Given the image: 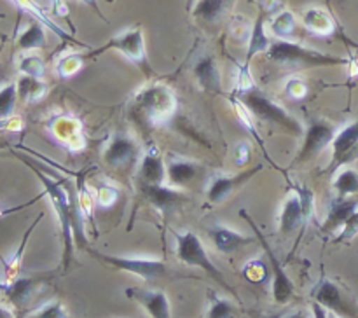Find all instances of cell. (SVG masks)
Returning a JSON list of instances; mask_svg holds the SVG:
<instances>
[{
	"label": "cell",
	"instance_id": "obj_1",
	"mask_svg": "<svg viewBox=\"0 0 358 318\" xmlns=\"http://www.w3.org/2000/svg\"><path fill=\"white\" fill-rule=\"evenodd\" d=\"M20 159L24 161L34 170L38 180L42 182L44 194L48 196L56 215H58L63 238V271H69L73 259V241H77L80 248L87 250V240L86 234H84V217L79 210V203L73 199L72 189L66 187L65 180H56V178L48 177L44 171L34 166V163L28 161L27 157L20 156Z\"/></svg>",
	"mask_w": 358,
	"mask_h": 318
},
{
	"label": "cell",
	"instance_id": "obj_2",
	"mask_svg": "<svg viewBox=\"0 0 358 318\" xmlns=\"http://www.w3.org/2000/svg\"><path fill=\"white\" fill-rule=\"evenodd\" d=\"M178 112V98L166 84H149L136 91L131 100V115L149 128H164Z\"/></svg>",
	"mask_w": 358,
	"mask_h": 318
},
{
	"label": "cell",
	"instance_id": "obj_3",
	"mask_svg": "<svg viewBox=\"0 0 358 318\" xmlns=\"http://www.w3.org/2000/svg\"><path fill=\"white\" fill-rule=\"evenodd\" d=\"M271 62L285 68H318V66H341L350 65V59L339 58V56L320 52L317 49L306 48L294 41H278L271 42L269 49L266 51Z\"/></svg>",
	"mask_w": 358,
	"mask_h": 318
},
{
	"label": "cell",
	"instance_id": "obj_4",
	"mask_svg": "<svg viewBox=\"0 0 358 318\" xmlns=\"http://www.w3.org/2000/svg\"><path fill=\"white\" fill-rule=\"evenodd\" d=\"M245 107L250 110V114L254 117H257L259 121L269 122L273 126H278L283 131L290 133L294 136H303L304 135V126L301 124V121L297 117H294L289 110L282 107V105L276 103L275 100L268 96L266 93H262L261 89H252L247 93L234 94Z\"/></svg>",
	"mask_w": 358,
	"mask_h": 318
},
{
	"label": "cell",
	"instance_id": "obj_5",
	"mask_svg": "<svg viewBox=\"0 0 358 318\" xmlns=\"http://www.w3.org/2000/svg\"><path fill=\"white\" fill-rule=\"evenodd\" d=\"M108 49H110V51H117L121 52L122 56H126V58H128L133 65L138 66L147 77H150L154 73L152 66H150V62H149V56H147L145 38H143V30L140 24L128 28V30H122L121 34L114 35L110 41L105 42L101 48L93 49V51H90L84 56H86V59H90V58H94V56L103 55V52L108 51Z\"/></svg>",
	"mask_w": 358,
	"mask_h": 318
},
{
	"label": "cell",
	"instance_id": "obj_6",
	"mask_svg": "<svg viewBox=\"0 0 358 318\" xmlns=\"http://www.w3.org/2000/svg\"><path fill=\"white\" fill-rule=\"evenodd\" d=\"M175 241H177V257L180 259L184 264L192 266V268H199L206 273L212 280H215L219 285H222L224 290L236 296V290L227 283L224 278L222 271L217 268L208 257V252L205 250V245L199 240V236L192 231H185V233H175ZM238 297V296H236Z\"/></svg>",
	"mask_w": 358,
	"mask_h": 318
},
{
	"label": "cell",
	"instance_id": "obj_7",
	"mask_svg": "<svg viewBox=\"0 0 358 318\" xmlns=\"http://www.w3.org/2000/svg\"><path fill=\"white\" fill-rule=\"evenodd\" d=\"M143 152L128 133L117 131L108 138L103 149V163L115 171H129L138 166Z\"/></svg>",
	"mask_w": 358,
	"mask_h": 318
},
{
	"label": "cell",
	"instance_id": "obj_8",
	"mask_svg": "<svg viewBox=\"0 0 358 318\" xmlns=\"http://www.w3.org/2000/svg\"><path fill=\"white\" fill-rule=\"evenodd\" d=\"M240 215L243 217L245 220L248 222V226L252 227V231L255 233V238H257L259 241H261L262 248H264L266 252V257H268L269 261V266H271V285H273V299H275L276 304H287L290 299L294 297V283L292 280L289 278V275L285 273V269H283L282 262L278 261V257H276L275 250L271 248V245H269V241L266 240L264 236H262L261 229H259L257 224L254 222V219H252L250 215L247 213V210H240Z\"/></svg>",
	"mask_w": 358,
	"mask_h": 318
},
{
	"label": "cell",
	"instance_id": "obj_9",
	"mask_svg": "<svg viewBox=\"0 0 358 318\" xmlns=\"http://www.w3.org/2000/svg\"><path fill=\"white\" fill-rule=\"evenodd\" d=\"M94 259H98L103 264L110 266V268L119 269V271L131 273V275L140 276L143 280H159L168 275V268L164 261L161 259H138V257H122V255H110L103 254L98 250H90Z\"/></svg>",
	"mask_w": 358,
	"mask_h": 318
},
{
	"label": "cell",
	"instance_id": "obj_10",
	"mask_svg": "<svg viewBox=\"0 0 358 318\" xmlns=\"http://www.w3.org/2000/svg\"><path fill=\"white\" fill-rule=\"evenodd\" d=\"M311 297L318 304L329 310L331 313H336L341 318H358V306L352 296L345 292L338 283L332 280L322 278L318 280L317 285L311 289Z\"/></svg>",
	"mask_w": 358,
	"mask_h": 318
},
{
	"label": "cell",
	"instance_id": "obj_11",
	"mask_svg": "<svg viewBox=\"0 0 358 318\" xmlns=\"http://www.w3.org/2000/svg\"><path fill=\"white\" fill-rule=\"evenodd\" d=\"M338 129L332 124L325 121H315L308 126V129L303 135V143H301V149L297 152L296 159H294L292 166L296 164L308 163V161L313 159L315 156H318L320 152H324L329 145L334 140Z\"/></svg>",
	"mask_w": 358,
	"mask_h": 318
},
{
	"label": "cell",
	"instance_id": "obj_12",
	"mask_svg": "<svg viewBox=\"0 0 358 318\" xmlns=\"http://www.w3.org/2000/svg\"><path fill=\"white\" fill-rule=\"evenodd\" d=\"M331 145L332 159L329 163L327 171L334 173L358 157V119L339 129Z\"/></svg>",
	"mask_w": 358,
	"mask_h": 318
},
{
	"label": "cell",
	"instance_id": "obj_13",
	"mask_svg": "<svg viewBox=\"0 0 358 318\" xmlns=\"http://www.w3.org/2000/svg\"><path fill=\"white\" fill-rule=\"evenodd\" d=\"M262 170V164L250 168V170L238 171L234 175H215L212 180L208 182V187H206V201L210 205H220V203L226 201L234 191H238L240 187H243L247 182H250L259 171Z\"/></svg>",
	"mask_w": 358,
	"mask_h": 318
},
{
	"label": "cell",
	"instance_id": "obj_14",
	"mask_svg": "<svg viewBox=\"0 0 358 318\" xmlns=\"http://www.w3.org/2000/svg\"><path fill=\"white\" fill-rule=\"evenodd\" d=\"M192 75L199 89L208 94H222V73L212 52H201L192 62Z\"/></svg>",
	"mask_w": 358,
	"mask_h": 318
},
{
	"label": "cell",
	"instance_id": "obj_15",
	"mask_svg": "<svg viewBox=\"0 0 358 318\" xmlns=\"http://www.w3.org/2000/svg\"><path fill=\"white\" fill-rule=\"evenodd\" d=\"M48 129L52 135V138L59 142V145L72 150V152H77V150L84 149V145H86L83 126L72 115H56V117L49 121Z\"/></svg>",
	"mask_w": 358,
	"mask_h": 318
},
{
	"label": "cell",
	"instance_id": "obj_16",
	"mask_svg": "<svg viewBox=\"0 0 358 318\" xmlns=\"http://www.w3.org/2000/svg\"><path fill=\"white\" fill-rule=\"evenodd\" d=\"M140 189L156 187V185L166 184V163L161 156L157 145H150L143 152L138 163V175H136Z\"/></svg>",
	"mask_w": 358,
	"mask_h": 318
},
{
	"label": "cell",
	"instance_id": "obj_17",
	"mask_svg": "<svg viewBox=\"0 0 358 318\" xmlns=\"http://www.w3.org/2000/svg\"><path fill=\"white\" fill-rule=\"evenodd\" d=\"M49 282V276H30V278H17L10 283H0V292L6 294L7 299L21 310L30 303L31 297L42 290V287Z\"/></svg>",
	"mask_w": 358,
	"mask_h": 318
},
{
	"label": "cell",
	"instance_id": "obj_18",
	"mask_svg": "<svg viewBox=\"0 0 358 318\" xmlns=\"http://www.w3.org/2000/svg\"><path fill=\"white\" fill-rule=\"evenodd\" d=\"M126 296L138 303L149 313L150 318H171L170 301L161 290L143 289V287H129L126 289Z\"/></svg>",
	"mask_w": 358,
	"mask_h": 318
},
{
	"label": "cell",
	"instance_id": "obj_19",
	"mask_svg": "<svg viewBox=\"0 0 358 318\" xmlns=\"http://www.w3.org/2000/svg\"><path fill=\"white\" fill-rule=\"evenodd\" d=\"M203 171V166L194 159L187 157H170L166 163V184L175 189L187 187L192 180L199 177Z\"/></svg>",
	"mask_w": 358,
	"mask_h": 318
},
{
	"label": "cell",
	"instance_id": "obj_20",
	"mask_svg": "<svg viewBox=\"0 0 358 318\" xmlns=\"http://www.w3.org/2000/svg\"><path fill=\"white\" fill-rule=\"evenodd\" d=\"M206 233H208L210 240L213 241L217 250L222 252V254H233V252L240 250V248L252 245L255 241V238L229 229V227L222 226V224H213V226L206 229Z\"/></svg>",
	"mask_w": 358,
	"mask_h": 318
},
{
	"label": "cell",
	"instance_id": "obj_21",
	"mask_svg": "<svg viewBox=\"0 0 358 318\" xmlns=\"http://www.w3.org/2000/svg\"><path fill=\"white\" fill-rule=\"evenodd\" d=\"M290 194L283 201L282 210H280L278 227L282 234H292L303 224H308L306 217L303 212V203H301L299 194L294 189H290Z\"/></svg>",
	"mask_w": 358,
	"mask_h": 318
},
{
	"label": "cell",
	"instance_id": "obj_22",
	"mask_svg": "<svg viewBox=\"0 0 358 318\" xmlns=\"http://www.w3.org/2000/svg\"><path fill=\"white\" fill-rule=\"evenodd\" d=\"M268 16L269 14L262 7H259V14L255 17L254 24H252V34L250 38H248V49L243 62V66H247V68H250V63L255 56L261 55V52H266L269 49V45H271L273 41L266 34V17Z\"/></svg>",
	"mask_w": 358,
	"mask_h": 318
},
{
	"label": "cell",
	"instance_id": "obj_23",
	"mask_svg": "<svg viewBox=\"0 0 358 318\" xmlns=\"http://www.w3.org/2000/svg\"><path fill=\"white\" fill-rule=\"evenodd\" d=\"M236 0H198L191 14L205 24H219L233 9Z\"/></svg>",
	"mask_w": 358,
	"mask_h": 318
},
{
	"label": "cell",
	"instance_id": "obj_24",
	"mask_svg": "<svg viewBox=\"0 0 358 318\" xmlns=\"http://www.w3.org/2000/svg\"><path fill=\"white\" fill-rule=\"evenodd\" d=\"M142 192L147 196V199L163 213L173 212L177 206H180L182 201L187 199V196H185L184 192H180V189H175L168 184L142 189Z\"/></svg>",
	"mask_w": 358,
	"mask_h": 318
},
{
	"label": "cell",
	"instance_id": "obj_25",
	"mask_svg": "<svg viewBox=\"0 0 358 318\" xmlns=\"http://www.w3.org/2000/svg\"><path fill=\"white\" fill-rule=\"evenodd\" d=\"M358 208V199L357 198H346V199H338L332 203L331 210H329L327 217H325V222L322 226V231L324 233H332V231L339 229L348 222L350 217L355 213Z\"/></svg>",
	"mask_w": 358,
	"mask_h": 318
},
{
	"label": "cell",
	"instance_id": "obj_26",
	"mask_svg": "<svg viewBox=\"0 0 358 318\" xmlns=\"http://www.w3.org/2000/svg\"><path fill=\"white\" fill-rule=\"evenodd\" d=\"M304 27L315 35H320V37H329V35L334 34L336 24L332 20L331 14L327 13L322 7H308L303 14Z\"/></svg>",
	"mask_w": 358,
	"mask_h": 318
},
{
	"label": "cell",
	"instance_id": "obj_27",
	"mask_svg": "<svg viewBox=\"0 0 358 318\" xmlns=\"http://www.w3.org/2000/svg\"><path fill=\"white\" fill-rule=\"evenodd\" d=\"M10 2H13L14 6H16L20 10L27 13L30 17H34V20L41 21V23L44 24V27H48L49 30L55 31V34L58 35L59 38H63V41H69V42H76V44H80V42H77L76 38H73L72 35L69 34V31H65V30H63V28H59L58 24H56L55 21H52L51 17H49L48 14H45V10L42 9V7L38 6V3H35L34 0H10Z\"/></svg>",
	"mask_w": 358,
	"mask_h": 318
},
{
	"label": "cell",
	"instance_id": "obj_28",
	"mask_svg": "<svg viewBox=\"0 0 358 318\" xmlns=\"http://www.w3.org/2000/svg\"><path fill=\"white\" fill-rule=\"evenodd\" d=\"M16 45L21 51H34V49H44L48 45L44 24L31 17L30 23L17 34Z\"/></svg>",
	"mask_w": 358,
	"mask_h": 318
},
{
	"label": "cell",
	"instance_id": "obj_29",
	"mask_svg": "<svg viewBox=\"0 0 358 318\" xmlns=\"http://www.w3.org/2000/svg\"><path fill=\"white\" fill-rule=\"evenodd\" d=\"M42 213L37 217V219L34 220V224H31L30 227L27 229V233L23 234V240H21L20 247H17V250L14 252V255L10 259H7V261H3V278H6V283H10L14 282V280H17V275H20V269H21V261H23V254H24V248H27V243H28V238H30V234L34 233L35 226H37L38 222L42 220Z\"/></svg>",
	"mask_w": 358,
	"mask_h": 318
},
{
	"label": "cell",
	"instance_id": "obj_30",
	"mask_svg": "<svg viewBox=\"0 0 358 318\" xmlns=\"http://www.w3.org/2000/svg\"><path fill=\"white\" fill-rule=\"evenodd\" d=\"M269 28L275 37L282 38V41H290L297 30V17L292 10L283 9L276 13L269 21Z\"/></svg>",
	"mask_w": 358,
	"mask_h": 318
},
{
	"label": "cell",
	"instance_id": "obj_31",
	"mask_svg": "<svg viewBox=\"0 0 358 318\" xmlns=\"http://www.w3.org/2000/svg\"><path fill=\"white\" fill-rule=\"evenodd\" d=\"M332 185H334L336 198L338 199L352 198L353 194L358 192V171L353 170V168H341L336 173Z\"/></svg>",
	"mask_w": 358,
	"mask_h": 318
},
{
	"label": "cell",
	"instance_id": "obj_32",
	"mask_svg": "<svg viewBox=\"0 0 358 318\" xmlns=\"http://www.w3.org/2000/svg\"><path fill=\"white\" fill-rule=\"evenodd\" d=\"M16 84L20 98L28 101V103H35V101L42 100L45 96V93H48V86L42 82V79H35V77L23 75Z\"/></svg>",
	"mask_w": 358,
	"mask_h": 318
},
{
	"label": "cell",
	"instance_id": "obj_33",
	"mask_svg": "<svg viewBox=\"0 0 358 318\" xmlns=\"http://www.w3.org/2000/svg\"><path fill=\"white\" fill-rule=\"evenodd\" d=\"M84 59L86 56L79 55V52H65L56 59V73L62 79H70L80 72V68L84 66Z\"/></svg>",
	"mask_w": 358,
	"mask_h": 318
},
{
	"label": "cell",
	"instance_id": "obj_34",
	"mask_svg": "<svg viewBox=\"0 0 358 318\" xmlns=\"http://www.w3.org/2000/svg\"><path fill=\"white\" fill-rule=\"evenodd\" d=\"M17 70H20L21 75L42 79L45 75V62L42 56L34 55V52H27L17 62Z\"/></svg>",
	"mask_w": 358,
	"mask_h": 318
},
{
	"label": "cell",
	"instance_id": "obj_35",
	"mask_svg": "<svg viewBox=\"0 0 358 318\" xmlns=\"http://www.w3.org/2000/svg\"><path fill=\"white\" fill-rule=\"evenodd\" d=\"M241 273H243V278L247 282L257 283V285H262V283H266L273 276L271 266H268L261 259H254V261L247 262Z\"/></svg>",
	"mask_w": 358,
	"mask_h": 318
},
{
	"label": "cell",
	"instance_id": "obj_36",
	"mask_svg": "<svg viewBox=\"0 0 358 318\" xmlns=\"http://www.w3.org/2000/svg\"><path fill=\"white\" fill-rule=\"evenodd\" d=\"M17 84L7 82L0 86V121H6L14 114L17 101Z\"/></svg>",
	"mask_w": 358,
	"mask_h": 318
},
{
	"label": "cell",
	"instance_id": "obj_37",
	"mask_svg": "<svg viewBox=\"0 0 358 318\" xmlns=\"http://www.w3.org/2000/svg\"><path fill=\"white\" fill-rule=\"evenodd\" d=\"M206 297H208L210 301L206 318H234V306L229 301L219 297L213 290H208V292H206Z\"/></svg>",
	"mask_w": 358,
	"mask_h": 318
},
{
	"label": "cell",
	"instance_id": "obj_38",
	"mask_svg": "<svg viewBox=\"0 0 358 318\" xmlns=\"http://www.w3.org/2000/svg\"><path fill=\"white\" fill-rule=\"evenodd\" d=\"M119 191L115 185L110 184H100L96 187V192H94V201L101 206V208H108V206H114L115 201L119 199Z\"/></svg>",
	"mask_w": 358,
	"mask_h": 318
},
{
	"label": "cell",
	"instance_id": "obj_39",
	"mask_svg": "<svg viewBox=\"0 0 358 318\" xmlns=\"http://www.w3.org/2000/svg\"><path fill=\"white\" fill-rule=\"evenodd\" d=\"M28 318H70V317L59 301H49V303H45L44 306L38 308L37 311H34Z\"/></svg>",
	"mask_w": 358,
	"mask_h": 318
},
{
	"label": "cell",
	"instance_id": "obj_40",
	"mask_svg": "<svg viewBox=\"0 0 358 318\" xmlns=\"http://www.w3.org/2000/svg\"><path fill=\"white\" fill-rule=\"evenodd\" d=\"M229 31L238 42H243V41H247V38H250L252 27H250V23H248L247 17L241 16V14H234V16L231 17Z\"/></svg>",
	"mask_w": 358,
	"mask_h": 318
},
{
	"label": "cell",
	"instance_id": "obj_41",
	"mask_svg": "<svg viewBox=\"0 0 358 318\" xmlns=\"http://www.w3.org/2000/svg\"><path fill=\"white\" fill-rule=\"evenodd\" d=\"M285 94L296 101L304 100L308 94V84L301 77H290L285 82Z\"/></svg>",
	"mask_w": 358,
	"mask_h": 318
},
{
	"label": "cell",
	"instance_id": "obj_42",
	"mask_svg": "<svg viewBox=\"0 0 358 318\" xmlns=\"http://www.w3.org/2000/svg\"><path fill=\"white\" fill-rule=\"evenodd\" d=\"M290 189H294V191L299 194L301 198V203H303V212H304V217H306V220L311 219V215H313L315 212V196H313V191H311L310 187H306V185H303V187H299V185H292Z\"/></svg>",
	"mask_w": 358,
	"mask_h": 318
},
{
	"label": "cell",
	"instance_id": "obj_43",
	"mask_svg": "<svg viewBox=\"0 0 358 318\" xmlns=\"http://www.w3.org/2000/svg\"><path fill=\"white\" fill-rule=\"evenodd\" d=\"M358 234V208L355 210L352 217L348 219V222L343 226L341 233L334 238V243H346V241L353 240Z\"/></svg>",
	"mask_w": 358,
	"mask_h": 318
},
{
	"label": "cell",
	"instance_id": "obj_44",
	"mask_svg": "<svg viewBox=\"0 0 358 318\" xmlns=\"http://www.w3.org/2000/svg\"><path fill=\"white\" fill-rule=\"evenodd\" d=\"M234 152H236V163L240 164V166H243V164H247L248 159H250L252 147L248 145L247 142H240L236 145V149H234Z\"/></svg>",
	"mask_w": 358,
	"mask_h": 318
},
{
	"label": "cell",
	"instance_id": "obj_45",
	"mask_svg": "<svg viewBox=\"0 0 358 318\" xmlns=\"http://www.w3.org/2000/svg\"><path fill=\"white\" fill-rule=\"evenodd\" d=\"M259 7H262L266 13L275 16L276 13L283 10V0H259Z\"/></svg>",
	"mask_w": 358,
	"mask_h": 318
},
{
	"label": "cell",
	"instance_id": "obj_46",
	"mask_svg": "<svg viewBox=\"0 0 358 318\" xmlns=\"http://www.w3.org/2000/svg\"><path fill=\"white\" fill-rule=\"evenodd\" d=\"M51 9L52 13H55V16L70 20V10L69 6L65 3V0H51Z\"/></svg>",
	"mask_w": 358,
	"mask_h": 318
},
{
	"label": "cell",
	"instance_id": "obj_47",
	"mask_svg": "<svg viewBox=\"0 0 358 318\" xmlns=\"http://www.w3.org/2000/svg\"><path fill=\"white\" fill-rule=\"evenodd\" d=\"M79 2L84 3V6L90 7V9L93 10V13H96L98 17H100V20L103 21V23H108V20H107V17H105V14L101 13L100 6H98V0H79Z\"/></svg>",
	"mask_w": 358,
	"mask_h": 318
},
{
	"label": "cell",
	"instance_id": "obj_48",
	"mask_svg": "<svg viewBox=\"0 0 358 318\" xmlns=\"http://www.w3.org/2000/svg\"><path fill=\"white\" fill-rule=\"evenodd\" d=\"M42 196L44 194H41V196H37V198L35 199H31V201H28L27 205H20V206H13V208H0V219H2V217H6V215H9V213H14V212H20V210H23V208H27V206H30V205H34L35 201H37L38 198H42Z\"/></svg>",
	"mask_w": 358,
	"mask_h": 318
},
{
	"label": "cell",
	"instance_id": "obj_49",
	"mask_svg": "<svg viewBox=\"0 0 358 318\" xmlns=\"http://www.w3.org/2000/svg\"><path fill=\"white\" fill-rule=\"evenodd\" d=\"M311 308H313V318H329L327 310L322 304H318L317 301H313V306Z\"/></svg>",
	"mask_w": 358,
	"mask_h": 318
},
{
	"label": "cell",
	"instance_id": "obj_50",
	"mask_svg": "<svg viewBox=\"0 0 358 318\" xmlns=\"http://www.w3.org/2000/svg\"><path fill=\"white\" fill-rule=\"evenodd\" d=\"M285 318H310V315L306 311H294V313L287 315Z\"/></svg>",
	"mask_w": 358,
	"mask_h": 318
},
{
	"label": "cell",
	"instance_id": "obj_51",
	"mask_svg": "<svg viewBox=\"0 0 358 318\" xmlns=\"http://www.w3.org/2000/svg\"><path fill=\"white\" fill-rule=\"evenodd\" d=\"M196 2H198V0H187V6H185V7H187L189 13H191V10H192V7H194Z\"/></svg>",
	"mask_w": 358,
	"mask_h": 318
},
{
	"label": "cell",
	"instance_id": "obj_52",
	"mask_svg": "<svg viewBox=\"0 0 358 318\" xmlns=\"http://www.w3.org/2000/svg\"><path fill=\"white\" fill-rule=\"evenodd\" d=\"M329 318H341V317H338L336 313H329Z\"/></svg>",
	"mask_w": 358,
	"mask_h": 318
},
{
	"label": "cell",
	"instance_id": "obj_53",
	"mask_svg": "<svg viewBox=\"0 0 358 318\" xmlns=\"http://www.w3.org/2000/svg\"><path fill=\"white\" fill-rule=\"evenodd\" d=\"M271 318H283L282 315H275V317H271Z\"/></svg>",
	"mask_w": 358,
	"mask_h": 318
},
{
	"label": "cell",
	"instance_id": "obj_54",
	"mask_svg": "<svg viewBox=\"0 0 358 318\" xmlns=\"http://www.w3.org/2000/svg\"><path fill=\"white\" fill-rule=\"evenodd\" d=\"M107 2H110V3H112V2H115V0H107Z\"/></svg>",
	"mask_w": 358,
	"mask_h": 318
}]
</instances>
